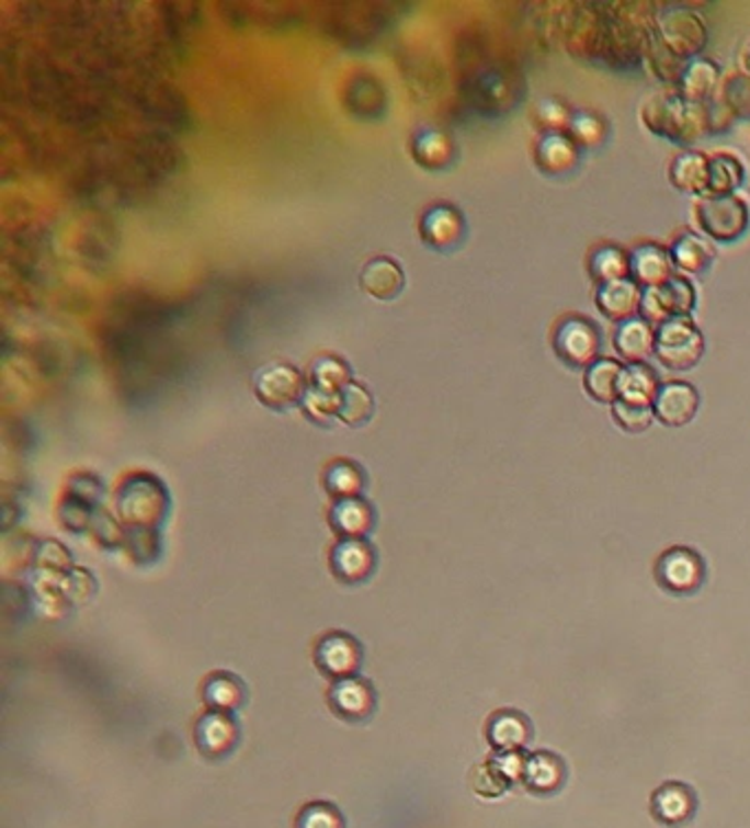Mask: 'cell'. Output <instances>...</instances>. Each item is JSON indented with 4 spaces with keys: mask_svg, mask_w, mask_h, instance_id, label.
Here are the masks:
<instances>
[{
    "mask_svg": "<svg viewBox=\"0 0 750 828\" xmlns=\"http://www.w3.org/2000/svg\"><path fill=\"white\" fill-rule=\"evenodd\" d=\"M363 485V476L350 461H337L326 474V489L337 498H354Z\"/></svg>",
    "mask_w": 750,
    "mask_h": 828,
    "instance_id": "38",
    "label": "cell"
},
{
    "mask_svg": "<svg viewBox=\"0 0 750 828\" xmlns=\"http://www.w3.org/2000/svg\"><path fill=\"white\" fill-rule=\"evenodd\" d=\"M421 144H423L425 148H430L428 152L419 155L421 161H425V163H434V166L450 161V157H452V141H450L443 133L430 131L428 135H423Z\"/></svg>",
    "mask_w": 750,
    "mask_h": 828,
    "instance_id": "46",
    "label": "cell"
},
{
    "mask_svg": "<svg viewBox=\"0 0 750 828\" xmlns=\"http://www.w3.org/2000/svg\"><path fill=\"white\" fill-rule=\"evenodd\" d=\"M425 234L436 245H452L463 236V216L454 207H436L425 218Z\"/></svg>",
    "mask_w": 750,
    "mask_h": 828,
    "instance_id": "34",
    "label": "cell"
},
{
    "mask_svg": "<svg viewBox=\"0 0 750 828\" xmlns=\"http://www.w3.org/2000/svg\"><path fill=\"white\" fill-rule=\"evenodd\" d=\"M704 117H706L708 135H721V133L730 131L732 122H735L732 113L726 109V104L721 102L719 95L704 102Z\"/></svg>",
    "mask_w": 750,
    "mask_h": 828,
    "instance_id": "45",
    "label": "cell"
},
{
    "mask_svg": "<svg viewBox=\"0 0 750 828\" xmlns=\"http://www.w3.org/2000/svg\"><path fill=\"white\" fill-rule=\"evenodd\" d=\"M645 63L651 67L654 76L658 80H662L664 84H669L671 89L678 87L680 82V76L684 71V60H680L678 56H673L656 36V32L651 30L649 34V43H647V56H645Z\"/></svg>",
    "mask_w": 750,
    "mask_h": 828,
    "instance_id": "33",
    "label": "cell"
},
{
    "mask_svg": "<svg viewBox=\"0 0 750 828\" xmlns=\"http://www.w3.org/2000/svg\"><path fill=\"white\" fill-rule=\"evenodd\" d=\"M363 659V650L359 642L341 631L323 635L315 644V666L321 674L330 679H345L359 672Z\"/></svg>",
    "mask_w": 750,
    "mask_h": 828,
    "instance_id": "8",
    "label": "cell"
},
{
    "mask_svg": "<svg viewBox=\"0 0 750 828\" xmlns=\"http://www.w3.org/2000/svg\"><path fill=\"white\" fill-rule=\"evenodd\" d=\"M640 120L651 135L675 146H691L708 135L704 104L682 98L675 89L651 93L640 104Z\"/></svg>",
    "mask_w": 750,
    "mask_h": 828,
    "instance_id": "1",
    "label": "cell"
},
{
    "mask_svg": "<svg viewBox=\"0 0 750 828\" xmlns=\"http://www.w3.org/2000/svg\"><path fill=\"white\" fill-rule=\"evenodd\" d=\"M669 256L675 271L704 273L715 260V247L708 238L695 231H682L671 240Z\"/></svg>",
    "mask_w": 750,
    "mask_h": 828,
    "instance_id": "20",
    "label": "cell"
},
{
    "mask_svg": "<svg viewBox=\"0 0 750 828\" xmlns=\"http://www.w3.org/2000/svg\"><path fill=\"white\" fill-rule=\"evenodd\" d=\"M614 351L625 364H640L647 362L649 355H654L656 344V327L647 322L645 318L636 316L632 320H625L616 327L612 338Z\"/></svg>",
    "mask_w": 750,
    "mask_h": 828,
    "instance_id": "18",
    "label": "cell"
},
{
    "mask_svg": "<svg viewBox=\"0 0 750 828\" xmlns=\"http://www.w3.org/2000/svg\"><path fill=\"white\" fill-rule=\"evenodd\" d=\"M240 729L238 723L227 712L207 710L198 716L194 727V740L203 756L207 758H223L227 756L238 742Z\"/></svg>",
    "mask_w": 750,
    "mask_h": 828,
    "instance_id": "13",
    "label": "cell"
},
{
    "mask_svg": "<svg viewBox=\"0 0 750 828\" xmlns=\"http://www.w3.org/2000/svg\"><path fill=\"white\" fill-rule=\"evenodd\" d=\"M697 227L717 242L739 240L750 225L748 203L737 194L702 196L695 203Z\"/></svg>",
    "mask_w": 750,
    "mask_h": 828,
    "instance_id": "4",
    "label": "cell"
},
{
    "mask_svg": "<svg viewBox=\"0 0 750 828\" xmlns=\"http://www.w3.org/2000/svg\"><path fill=\"white\" fill-rule=\"evenodd\" d=\"M553 349L564 364L586 371L601 358V331L586 316H564L553 331Z\"/></svg>",
    "mask_w": 750,
    "mask_h": 828,
    "instance_id": "5",
    "label": "cell"
},
{
    "mask_svg": "<svg viewBox=\"0 0 750 828\" xmlns=\"http://www.w3.org/2000/svg\"><path fill=\"white\" fill-rule=\"evenodd\" d=\"M581 159L579 146L568 133H542L535 144V163L548 177L570 174Z\"/></svg>",
    "mask_w": 750,
    "mask_h": 828,
    "instance_id": "15",
    "label": "cell"
},
{
    "mask_svg": "<svg viewBox=\"0 0 750 828\" xmlns=\"http://www.w3.org/2000/svg\"><path fill=\"white\" fill-rule=\"evenodd\" d=\"M610 135L607 120L594 111L575 109L568 126V137L579 146V150H596L605 144Z\"/></svg>",
    "mask_w": 750,
    "mask_h": 828,
    "instance_id": "32",
    "label": "cell"
},
{
    "mask_svg": "<svg viewBox=\"0 0 750 828\" xmlns=\"http://www.w3.org/2000/svg\"><path fill=\"white\" fill-rule=\"evenodd\" d=\"M361 285L377 298L395 296L404 285V273L390 258H374L361 271Z\"/></svg>",
    "mask_w": 750,
    "mask_h": 828,
    "instance_id": "29",
    "label": "cell"
},
{
    "mask_svg": "<svg viewBox=\"0 0 750 828\" xmlns=\"http://www.w3.org/2000/svg\"><path fill=\"white\" fill-rule=\"evenodd\" d=\"M513 778L504 771V767L496 760H489V762H482L478 767H474L471 771V789L480 795V797H500L509 791Z\"/></svg>",
    "mask_w": 750,
    "mask_h": 828,
    "instance_id": "36",
    "label": "cell"
},
{
    "mask_svg": "<svg viewBox=\"0 0 750 828\" xmlns=\"http://www.w3.org/2000/svg\"><path fill=\"white\" fill-rule=\"evenodd\" d=\"M93 533L109 548L124 544V540H126V533L120 529L117 520L111 513H104V511L93 518Z\"/></svg>",
    "mask_w": 750,
    "mask_h": 828,
    "instance_id": "47",
    "label": "cell"
},
{
    "mask_svg": "<svg viewBox=\"0 0 750 828\" xmlns=\"http://www.w3.org/2000/svg\"><path fill=\"white\" fill-rule=\"evenodd\" d=\"M700 408V395L689 382L671 379L660 384V390L651 404L654 417L667 428H682L693 421Z\"/></svg>",
    "mask_w": 750,
    "mask_h": 828,
    "instance_id": "10",
    "label": "cell"
},
{
    "mask_svg": "<svg viewBox=\"0 0 750 828\" xmlns=\"http://www.w3.org/2000/svg\"><path fill=\"white\" fill-rule=\"evenodd\" d=\"M726 109L732 113L735 120L750 122V76L743 71L730 73L721 87L719 93Z\"/></svg>",
    "mask_w": 750,
    "mask_h": 828,
    "instance_id": "35",
    "label": "cell"
},
{
    "mask_svg": "<svg viewBox=\"0 0 750 828\" xmlns=\"http://www.w3.org/2000/svg\"><path fill=\"white\" fill-rule=\"evenodd\" d=\"M295 828H343V817L328 802H310L299 810Z\"/></svg>",
    "mask_w": 750,
    "mask_h": 828,
    "instance_id": "41",
    "label": "cell"
},
{
    "mask_svg": "<svg viewBox=\"0 0 750 828\" xmlns=\"http://www.w3.org/2000/svg\"><path fill=\"white\" fill-rule=\"evenodd\" d=\"M328 703L337 716L350 723H361L372 716L374 707H377V692L374 685L354 674L345 679H337L328 690Z\"/></svg>",
    "mask_w": 750,
    "mask_h": 828,
    "instance_id": "9",
    "label": "cell"
},
{
    "mask_svg": "<svg viewBox=\"0 0 750 828\" xmlns=\"http://www.w3.org/2000/svg\"><path fill=\"white\" fill-rule=\"evenodd\" d=\"M372 507L361 498H339L330 511V524L341 537H363L372 529Z\"/></svg>",
    "mask_w": 750,
    "mask_h": 828,
    "instance_id": "28",
    "label": "cell"
},
{
    "mask_svg": "<svg viewBox=\"0 0 750 828\" xmlns=\"http://www.w3.org/2000/svg\"><path fill=\"white\" fill-rule=\"evenodd\" d=\"M743 163L728 152H717L708 157V188L706 196H726L743 183Z\"/></svg>",
    "mask_w": 750,
    "mask_h": 828,
    "instance_id": "31",
    "label": "cell"
},
{
    "mask_svg": "<svg viewBox=\"0 0 750 828\" xmlns=\"http://www.w3.org/2000/svg\"><path fill=\"white\" fill-rule=\"evenodd\" d=\"M669 181L671 185L691 196H706L708 188V157L700 150H684L673 157L669 163Z\"/></svg>",
    "mask_w": 750,
    "mask_h": 828,
    "instance_id": "19",
    "label": "cell"
},
{
    "mask_svg": "<svg viewBox=\"0 0 750 828\" xmlns=\"http://www.w3.org/2000/svg\"><path fill=\"white\" fill-rule=\"evenodd\" d=\"M640 298L643 290L632 279H623L596 287L594 305L607 320L621 325L640 316Z\"/></svg>",
    "mask_w": 750,
    "mask_h": 828,
    "instance_id": "17",
    "label": "cell"
},
{
    "mask_svg": "<svg viewBox=\"0 0 750 828\" xmlns=\"http://www.w3.org/2000/svg\"><path fill=\"white\" fill-rule=\"evenodd\" d=\"M623 364L614 358H599L583 371V388L599 404H614L618 399Z\"/></svg>",
    "mask_w": 750,
    "mask_h": 828,
    "instance_id": "26",
    "label": "cell"
},
{
    "mask_svg": "<svg viewBox=\"0 0 750 828\" xmlns=\"http://www.w3.org/2000/svg\"><path fill=\"white\" fill-rule=\"evenodd\" d=\"M36 563L41 571H47V574L65 576L71 571L69 551L56 540H45L41 546H36Z\"/></svg>",
    "mask_w": 750,
    "mask_h": 828,
    "instance_id": "43",
    "label": "cell"
},
{
    "mask_svg": "<svg viewBox=\"0 0 750 828\" xmlns=\"http://www.w3.org/2000/svg\"><path fill=\"white\" fill-rule=\"evenodd\" d=\"M675 269L669 256V249L656 242H640L629 249V279L640 287H660L673 279Z\"/></svg>",
    "mask_w": 750,
    "mask_h": 828,
    "instance_id": "12",
    "label": "cell"
},
{
    "mask_svg": "<svg viewBox=\"0 0 750 828\" xmlns=\"http://www.w3.org/2000/svg\"><path fill=\"white\" fill-rule=\"evenodd\" d=\"M575 109L559 98H544L533 111L535 124L542 133H568Z\"/></svg>",
    "mask_w": 750,
    "mask_h": 828,
    "instance_id": "37",
    "label": "cell"
},
{
    "mask_svg": "<svg viewBox=\"0 0 750 828\" xmlns=\"http://www.w3.org/2000/svg\"><path fill=\"white\" fill-rule=\"evenodd\" d=\"M719 89V67L708 58H693L684 65L675 91L697 104L708 102Z\"/></svg>",
    "mask_w": 750,
    "mask_h": 828,
    "instance_id": "21",
    "label": "cell"
},
{
    "mask_svg": "<svg viewBox=\"0 0 750 828\" xmlns=\"http://www.w3.org/2000/svg\"><path fill=\"white\" fill-rule=\"evenodd\" d=\"M98 591V582L93 574L87 569H71L69 574L63 576V593L69 600V604H82L93 598Z\"/></svg>",
    "mask_w": 750,
    "mask_h": 828,
    "instance_id": "44",
    "label": "cell"
},
{
    "mask_svg": "<svg viewBox=\"0 0 750 828\" xmlns=\"http://www.w3.org/2000/svg\"><path fill=\"white\" fill-rule=\"evenodd\" d=\"M377 565L374 546L363 537H341L330 554L332 574L345 585H359L367 580Z\"/></svg>",
    "mask_w": 750,
    "mask_h": 828,
    "instance_id": "11",
    "label": "cell"
},
{
    "mask_svg": "<svg viewBox=\"0 0 750 828\" xmlns=\"http://www.w3.org/2000/svg\"><path fill=\"white\" fill-rule=\"evenodd\" d=\"M203 701L209 710L231 714L245 703V683L234 672H212L203 681Z\"/></svg>",
    "mask_w": 750,
    "mask_h": 828,
    "instance_id": "27",
    "label": "cell"
},
{
    "mask_svg": "<svg viewBox=\"0 0 750 828\" xmlns=\"http://www.w3.org/2000/svg\"><path fill=\"white\" fill-rule=\"evenodd\" d=\"M339 412L348 423H363L372 415V399L361 386H348L339 399Z\"/></svg>",
    "mask_w": 750,
    "mask_h": 828,
    "instance_id": "42",
    "label": "cell"
},
{
    "mask_svg": "<svg viewBox=\"0 0 750 828\" xmlns=\"http://www.w3.org/2000/svg\"><path fill=\"white\" fill-rule=\"evenodd\" d=\"M695 303V287L684 275L675 273L664 285L643 290L640 318H645L651 325H660L671 318H691Z\"/></svg>",
    "mask_w": 750,
    "mask_h": 828,
    "instance_id": "6",
    "label": "cell"
},
{
    "mask_svg": "<svg viewBox=\"0 0 750 828\" xmlns=\"http://www.w3.org/2000/svg\"><path fill=\"white\" fill-rule=\"evenodd\" d=\"M660 390L658 373L647 364H625L618 382V399L638 404V406H651L656 395Z\"/></svg>",
    "mask_w": 750,
    "mask_h": 828,
    "instance_id": "23",
    "label": "cell"
},
{
    "mask_svg": "<svg viewBox=\"0 0 750 828\" xmlns=\"http://www.w3.org/2000/svg\"><path fill=\"white\" fill-rule=\"evenodd\" d=\"M658 41L680 60L700 58L708 43V30L702 16L689 5H662L654 16Z\"/></svg>",
    "mask_w": 750,
    "mask_h": 828,
    "instance_id": "2",
    "label": "cell"
},
{
    "mask_svg": "<svg viewBox=\"0 0 750 828\" xmlns=\"http://www.w3.org/2000/svg\"><path fill=\"white\" fill-rule=\"evenodd\" d=\"M465 93L478 111L504 113L522 98V80L511 71L485 69L469 80Z\"/></svg>",
    "mask_w": 750,
    "mask_h": 828,
    "instance_id": "7",
    "label": "cell"
},
{
    "mask_svg": "<svg viewBox=\"0 0 750 828\" xmlns=\"http://www.w3.org/2000/svg\"><path fill=\"white\" fill-rule=\"evenodd\" d=\"M658 578L673 593H691L702 585L704 569L689 548H671L658 565Z\"/></svg>",
    "mask_w": 750,
    "mask_h": 828,
    "instance_id": "16",
    "label": "cell"
},
{
    "mask_svg": "<svg viewBox=\"0 0 750 828\" xmlns=\"http://www.w3.org/2000/svg\"><path fill=\"white\" fill-rule=\"evenodd\" d=\"M697 810L695 793L682 782H664L651 795V815L669 828L684 826Z\"/></svg>",
    "mask_w": 750,
    "mask_h": 828,
    "instance_id": "14",
    "label": "cell"
},
{
    "mask_svg": "<svg viewBox=\"0 0 750 828\" xmlns=\"http://www.w3.org/2000/svg\"><path fill=\"white\" fill-rule=\"evenodd\" d=\"M612 417L618 423V428H623L625 432H634V434L645 432L651 426V421L656 419L651 406H638V404H629V401H623V399H616L612 404Z\"/></svg>",
    "mask_w": 750,
    "mask_h": 828,
    "instance_id": "39",
    "label": "cell"
},
{
    "mask_svg": "<svg viewBox=\"0 0 750 828\" xmlns=\"http://www.w3.org/2000/svg\"><path fill=\"white\" fill-rule=\"evenodd\" d=\"M588 273L596 287L629 279V251L612 242L594 247L588 256Z\"/></svg>",
    "mask_w": 750,
    "mask_h": 828,
    "instance_id": "22",
    "label": "cell"
},
{
    "mask_svg": "<svg viewBox=\"0 0 750 828\" xmlns=\"http://www.w3.org/2000/svg\"><path fill=\"white\" fill-rule=\"evenodd\" d=\"M741 67H743V73L750 76V41L741 49Z\"/></svg>",
    "mask_w": 750,
    "mask_h": 828,
    "instance_id": "48",
    "label": "cell"
},
{
    "mask_svg": "<svg viewBox=\"0 0 750 828\" xmlns=\"http://www.w3.org/2000/svg\"><path fill=\"white\" fill-rule=\"evenodd\" d=\"M654 355L669 371H691L704 355V336L691 318H671L656 325Z\"/></svg>",
    "mask_w": 750,
    "mask_h": 828,
    "instance_id": "3",
    "label": "cell"
},
{
    "mask_svg": "<svg viewBox=\"0 0 750 828\" xmlns=\"http://www.w3.org/2000/svg\"><path fill=\"white\" fill-rule=\"evenodd\" d=\"M489 742L502 753H515L526 747L531 738L529 721L518 712H498L487 727Z\"/></svg>",
    "mask_w": 750,
    "mask_h": 828,
    "instance_id": "24",
    "label": "cell"
},
{
    "mask_svg": "<svg viewBox=\"0 0 750 828\" xmlns=\"http://www.w3.org/2000/svg\"><path fill=\"white\" fill-rule=\"evenodd\" d=\"M282 368L284 366H273V368H266L260 373V379H258V395L262 401H266L269 406H288L293 404L299 395H302V384L295 375L293 368H286L284 373V379L280 382L282 377Z\"/></svg>",
    "mask_w": 750,
    "mask_h": 828,
    "instance_id": "30",
    "label": "cell"
},
{
    "mask_svg": "<svg viewBox=\"0 0 750 828\" xmlns=\"http://www.w3.org/2000/svg\"><path fill=\"white\" fill-rule=\"evenodd\" d=\"M124 546L128 548V554L133 556V560H137L139 565L152 563L159 556V548H161L155 531L148 529V526L128 529Z\"/></svg>",
    "mask_w": 750,
    "mask_h": 828,
    "instance_id": "40",
    "label": "cell"
},
{
    "mask_svg": "<svg viewBox=\"0 0 750 828\" xmlns=\"http://www.w3.org/2000/svg\"><path fill=\"white\" fill-rule=\"evenodd\" d=\"M566 780V769L559 758L550 753H535L524 762L522 782L529 791L537 795H550L561 789Z\"/></svg>",
    "mask_w": 750,
    "mask_h": 828,
    "instance_id": "25",
    "label": "cell"
}]
</instances>
